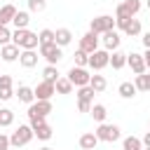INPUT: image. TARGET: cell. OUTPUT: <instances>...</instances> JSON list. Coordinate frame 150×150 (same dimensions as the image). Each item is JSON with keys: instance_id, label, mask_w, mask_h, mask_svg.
<instances>
[{"instance_id": "obj_32", "label": "cell", "mask_w": 150, "mask_h": 150, "mask_svg": "<svg viewBox=\"0 0 150 150\" xmlns=\"http://www.w3.org/2000/svg\"><path fill=\"white\" fill-rule=\"evenodd\" d=\"M73 56H75V63H73V66H80V68H89V54H87L84 49H80V47H77V52H75Z\"/></svg>"}, {"instance_id": "obj_19", "label": "cell", "mask_w": 150, "mask_h": 150, "mask_svg": "<svg viewBox=\"0 0 150 150\" xmlns=\"http://www.w3.org/2000/svg\"><path fill=\"white\" fill-rule=\"evenodd\" d=\"M117 94H120L122 98H127V101H129V98H134V96L138 94V89H136V84H134V82H129V80H127V82H122V84L117 87Z\"/></svg>"}, {"instance_id": "obj_4", "label": "cell", "mask_w": 150, "mask_h": 150, "mask_svg": "<svg viewBox=\"0 0 150 150\" xmlns=\"http://www.w3.org/2000/svg\"><path fill=\"white\" fill-rule=\"evenodd\" d=\"M38 52H40V56L49 63V66H56L61 59H63V47H59L56 42H49V45H40L38 47Z\"/></svg>"}, {"instance_id": "obj_9", "label": "cell", "mask_w": 150, "mask_h": 150, "mask_svg": "<svg viewBox=\"0 0 150 150\" xmlns=\"http://www.w3.org/2000/svg\"><path fill=\"white\" fill-rule=\"evenodd\" d=\"M33 91H35V101H52V96L56 94V87H54V82L42 80L33 87Z\"/></svg>"}, {"instance_id": "obj_17", "label": "cell", "mask_w": 150, "mask_h": 150, "mask_svg": "<svg viewBox=\"0 0 150 150\" xmlns=\"http://www.w3.org/2000/svg\"><path fill=\"white\" fill-rule=\"evenodd\" d=\"M54 42H56L59 47L70 45V42H73V33H70V28H56V30H54Z\"/></svg>"}, {"instance_id": "obj_1", "label": "cell", "mask_w": 150, "mask_h": 150, "mask_svg": "<svg viewBox=\"0 0 150 150\" xmlns=\"http://www.w3.org/2000/svg\"><path fill=\"white\" fill-rule=\"evenodd\" d=\"M12 42H14L16 47H21V49H35V47H40L38 33H33V30H28V28H16V30L12 33Z\"/></svg>"}, {"instance_id": "obj_24", "label": "cell", "mask_w": 150, "mask_h": 150, "mask_svg": "<svg viewBox=\"0 0 150 150\" xmlns=\"http://www.w3.org/2000/svg\"><path fill=\"white\" fill-rule=\"evenodd\" d=\"M16 12H19V9H16L14 5H2V7H0V21H2V26L12 23V19H14Z\"/></svg>"}, {"instance_id": "obj_2", "label": "cell", "mask_w": 150, "mask_h": 150, "mask_svg": "<svg viewBox=\"0 0 150 150\" xmlns=\"http://www.w3.org/2000/svg\"><path fill=\"white\" fill-rule=\"evenodd\" d=\"M33 138H35V131H33V127H30V124H19V127L12 131V136H9V143H12L14 148H23V145H28Z\"/></svg>"}, {"instance_id": "obj_38", "label": "cell", "mask_w": 150, "mask_h": 150, "mask_svg": "<svg viewBox=\"0 0 150 150\" xmlns=\"http://www.w3.org/2000/svg\"><path fill=\"white\" fill-rule=\"evenodd\" d=\"M91 105H94L91 101H77V110H80V112H89Z\"/></svg>"}, {"instance_id": "obj_15", "label": "cell", "mask_w": 150, "mask_h": 150, "mask_svg": "<svg viewBox=\"0 0 150 150\" xmlns=\"http://www.w3.org/2000/svg\"><path fill=\"white\" fill-rule=\"evenodd\" d=\"M38 59H40V54H38L35 49H21L19 63H21L23 68H35V66H38Z\"/></svg>"}, {"instance_id": "obj_40", "label": "cell", "mask_w": 150, "mask_h": 150, "mask_svg": "<svg viewBox=\"0 0 150 150\" xmlns=\"http://www.w3.org/2000/svg\"><path fill=\"white\" fill-rule=\"evenodd\" d=\"M9 136H5V134H0V150H9Z\"/></svg>"}, {"instance_id": "obj_10", "label": "cell", "mask_w": 150, "mask_h": 150, "mask_svg": "<svg viewBox=\"0 0 150 150\" xmlns=\"http://www.w3.org/2000/svg\"><path fill=\"white\" fill-rule=\"evenodd\" d=\"M101 45V35H96L94 30H87L82 38H80V49H84L87 54H94Z\"/></svg>"}, {"instance_id": "obj_35", "label": "cell", "mask_w": 150, "mask_h": 150, "mask_svg": "<svg viewBox=\"0 0 150 150\" xmlns=\"http://www.w3.org/2000/svg\"><path fill=\"white\" fill-rule=\"evenodd\" d=\"M38 38H40V45H49V42H54V30L52 28H42L38 33Z\"/></svg>"}, {"instance_id": "obj_8", "label": "cell", "mask_w": 150, "mask_h": 150, "mask_svg": "<svg viewBox=\"0 0 150 150\" xmlns=\"http://www.w3.org/2000/svg\"><path fill=\"white\" fill-rule=\"evenodd\" d=\"M73 84H75V89L77 87H84V84H89V80H91V75H89V70L87 68H80V66H73L70 70H68V75H66Z\"/></svg>"}, {"instance_id": "obj_30", "label": "cell", "mask_w": 150, "mask_h": 150, "mask_svg": "<svg viewBox=\"0 0 150 150\" xmlns=\"http://www.w3.org/2000/svg\"><path fill=\"white\" fill-rule=\"evenodd\" d=\"M33 131H35V138H40V141H49V138L54 136V131H52V127H49L47 122L40 124V127H35Z\"/></svg>"}, {"instance_id": "obj_12", "label": "cell", "mask_w": 150, "mask_h": 150, "mask_svg": "<svg viewBox=\"0 0 150 150\" xmlns=\"http://www.w3.org/2000/svg\"><path fill=\"white\" fill-rule=\"evenodd\" d=\"M127 66L131 68V73H134V75H141V73H145V70H148V68H145V59H143V54H138V52L127 54Z\"/></svg>"}, {"instance_id": "obj_18", "label": "cell", "mask_w": 150, "mask_h": 150, "mask_svg": "<svg viewBox=\"0 0 150 150\" xmlns=\"http://www.w3.org/2000/svg\"><path fill=\"white\" fill-rule=\"evenodd\" d=\"M141 30H143V26H141V21L134 16V19H129L127 21V26L122 28V33L124 35H129V38H136V35H141Z\"/></svg>"}, {"instance_id": "obj_3", "label": "cell", "mask_w": 150, "mask_h": 150, "mask_svg": "<svg viewBox=\"0 0 150 150\" xmlns=\"http://www.w3.org/2000/svg\"><path fill=\"white\" fill-rule=\"evenodd\" d=\"M94 134H96L98 141H103V143H115V141L122 138V129H120L117 124H108V122H101Z\"/></svg>"}, {"instance_id": "obj_16", "label": "cell", "mask_w": 150, "mask_h": 150, "mask_svg": "<svg viewBox=\"0 0 150 150\" xmlns=\"http://www.w3.org/2000/svg\"><path fill=\"white\" fill-rule=\"evenodd\" d=\"M77 143H80V148H82V150H96V145H98L101 141H98V136H96L94 131H84V134L80 136V141H77Z\"/></svg>"}, {"instance_id": "obj_42", "label": "cell", "mask_w": 150, "mask_h": 150, "mask_svg": "<svg viewBox=\"0 0 150 150\" xmlns=\"http://www.w3.org/2000/svg\"><path fill=\"white\" fill-rule=\"evenodd\" d=\"M141 141H143V148H150V129L145 131V136H143Z\"/></svg>"}, {"instance_id": "obj_21", "label": "cell", "mask_w": 150, "mask_h": 150, "mask_svg": "<svg viewBox=\"0 0 150 150\" xmlns=\"http://www.w3.org/2000/svg\"><path fill=\"white\" fill-rule=\"evenodd\" d=\"M12 23H14V28H28V23H30V12H26V9H19V12L14 14Z\"/></svg>"}, {"instance_id": "obj_7", "label": "cell", "mask_w": 150, "mask_h": 150, "mask_svg": "<svg viewBox=\"0 0 150 150\" xmlns=\"http://www.w3.org/2000/svg\"><path fill=\"white\" fill-rule=\"evenodd\" d=\"M105 66H110V52H108V49L98 47V49H96L94 54H89V68H91L94 73L103 70Z\"/></svg>"}, {"instance_id": "obj_29", "label": "cell", "mask_w": 150, "mask_h": 150, "mask_svg": "<svg viewBox=\"0 0 150 150\" xmlns=\"http://www.w3.org/2000/svg\"><path fill=\"white\" fill-rule=\"evenodd\" d=\"M94 89L89 87V84H84V87H77V91H75V96H77V101H91L94 103Z\"/></svg>"}, {"instance_id": "obj_6", "label": "cell", "mask_w": 150, "mask_h": 150, "mask_svg": "<svg viewBox=\"0 0 150 150\" xmlns=\"http://www.w3.org/2000/svg\"><path fill=\"white\" fill-rule=\"evenodd\" d=\"M112 28H115V19H112L110 14L94 16L91 23H89V30H94L96 35H103V33H108V30H112Z\"/></svg>"}, {"instance_id": "obj_31", "label": "cell", "mask_w": 150, "mask_h": 150, "mask_svg": "<svg viewBox=\"0 0 150 150\" xmlns=\"http://www.w3.org/2000/svg\"><path fill=\"white\" fill-rule=\"evenodd\" d=\"M59 77H61V75H59L56 66H49V63H47V66L42 68V80H47V82H54V84H56V80H59Z\"/></svg>"}, {"instance_id": "obj_36", "label": "cell", "mask_w": 150, "mask_h": 150, "mask_svg": "<svg viewBox=\"0 0 150 150\" xmlns=\"http://www.w3.org/2000/svg\"><path fill=\"white\" fill-rule=\"evenodd\" d=\"M9 42H12V30H9L7 26H2V28H0V47H2V45H9Z\"/></svg>"}, {"instance_id": "obj_48", "label": "cell", "mask_w": 150, "mask_h": 150, "mask_svg": "<svg viewBox=\"0 0 150 150\" xmlns=\"http://www.w3.org/2000/svg\"><path fill=\"white\" fill-rule=\"evenodd\" d=\"M0 129H2V127H0Z\"/></svg>"}, {"instance_id": "obj_37", "label": "cell", "mask_w": 150, "mask_h": 150, "mask_svg": "<svg viewBox=\"0 0 150 150\" xmlns=\"http://www.w3.org/2000/svg\"><path fill=\"white\" fill-rule=\"evenodd\" d=\"M14 94H16V91H14L12 87H0V101H9Z\"/></svg>"}, {"instance_id": "obj_20", "label": "cell", "mask_w": 150, "mask_h": 150, "mask_svg": "<svg viewBox=\"0 0 150 150\" xmlns=\"http://www.w3.org/2000/svg\"><path fill=\"white\" fill-rule=\"evenodd\" d=\"M16 96H19V101L21 103H35V91L30 89V87H26V84H19V89H16Z\"/></svg>"}, {"instance_id": "obj_13", "label": "cell", "mask_w": 150, "mask_h": 150, "mask_svg": "<svg viewBox=\"0 0 150 150\" xmlns=\"http://www.w3.org/2000/svg\"><path fill=\"white\" fill-rule=\"evenodd\" d=\"M49 112H52V101H35V103L28 105V112H26V115H28V120H30V117H38V115H40V117H47Z\"/></svg>"}, {"instance_id": "obj_22", "label": "cell", "mask_w": 150, "mask_h": 150, "mask_svg": "<svg viewBox=\"0 0 150 150\" xmlns=\"http://www.w3.org/2000/svg\"><path fill=\"white\" fill-rule=\"evenodd\" d=\"M110 66H112V70H122V68L127 66V54L120 52V49H115V52L110 54Z\"/></svg>"}, {"instance_id": "obj_46", "label": "cell", "mask_w": 150, "mask_h": 150, "mask_svg": "<svg viewBox=\"0 0 150 150\" xmlns=\"http://www.w3.org/2000/svg\"><path fill=\"white\" fill-rule=\"evenodd\" d=\"M148 7H150V0H148Z\"/></svg>"}, {"instance_id": "obj_41", "label": "cell", "mask_w": 150, "mask_h": 150, "mask_svg": "<svg viewBox=\"0 0 150 150\" xmlns=\"http://www.w3.org/2000/svg\"><path fill=\"white\" fill-rule=\"evenodd\" d=\"M141 40H143V47H145V49H150V30H148V33H143V38H141Z\"/></svg>"}, {"instance_id": "obj_26", "label": "cell", "mask_w": 150, "mask_h": 150, "mask_svg": "<svg viewBox=\"0 0 150 150\" xmlns=\"http://www.w3.org/2000/svg\"><path fill=\"white\" fill-rule=\"evenodd\" d=\"M89 87H91L96 94H101V91H105V87H108V80H105L103 75H91V80H89Z\"/></svg>"}, {"instance_id": "obj_25", "label": "cell", "mask_w": 150, "mask_h": 150, "mask_svg": "<svg viewBox=\"0 0 150 150\" xmlns=\"http://www.w3.org/2000/svg\"><path fill=\"white\" fill-rule=\"evenodd\" d=\"M134 84H136V89H138V91H150V70H145V73L136 75Z\"/></svg>"}, {"instance_id": "obj_5", "label": "cell", "mask_w": 150, "mask_h": 150, "mask_svg": "<svg viewBox=\"0 0 150 150\" xmlns=\"http://www.w3.org/2000/svg\"><path fill=\"white\" fill-rule=\"evenodd\" d=\"M141 12V0H122L115 9V19H131Z\"/></svg>"}, {"instance_id": "obj_34", "label": "cell", "mask_w": 150, "mask_h": 150, "mask_svg": "<svg viewBox=\"0 0 150 150\" xmlns=\"http://www.w3.org/2000/svg\"><path fill=\"white\" fill-rule=\"evenodd\" d=\"M47 9V0H28V12L33 14H40Z\"/></svg>"}, {"instance_id": "obj_45", "label": "cell", "mask_w": 150, "mask_h": 150, "mask_svg": "<svg viewBox=\"0 0 150 150\" xmlns=\"http://www.w3.org/2000/svg\"><path fill=\"white\" fill-rule=\"evenodd\" d=\"M0 28H2V21H0Z\"/></svg>"}, {"instance_id": "obj_14", "label": "cell", "mask_w": 150, "mask_h": 150, "mask_svg": "<svg viewBox=\"0 0 150 150\" xmlns=\"http://www.w3.org/2000/svg\"><path fill=\"white\" fill-rule=\"evenodd\" d=\"M0 56H2L5 63H14V61H19V56H21V47H16L14 42L2 45V47H0Z\"/></svg>"}, {"instance_id": "obj_43", "label": "cell", "mask_w": 150, "mask_h": 150, "mask_svg": "<svg viewBox=\"0 0 150 150\" xmlns=\"http://www.w3.org/2000/svg\"><path fill=\"white\" fill-rule=\"evenodd\" d=\"M143 59H145V68L150 70V49H145V54H143Z\"/></svg>"}, {"instance_id": "obj_11", "label": "cell", "mask_w": 150, "mask_h": 150, "mask_svg": "<svg viewBox=\"0 0 150 150\" xmlns=\"http://www.w3.org/2000/svg\"><path fill=\"white\" fill-rule=\"evenodd\" d=\"M120 42H122V35H120V30H115V28L101 35V47H103V49H108V52L120 49Z\"/></svg>"}, {"instance_id": "obj_33", "label": "cell", "mask_w": 150, "mask_h": 150, "mask_svg": "<svg viewBox=\"0 0 150 150\" xmlns=\"http://www.w3.org/2000/svg\"><path fill=\"white\" fill-rule=\"evenodd\" d=\"M14 124V110L0 108V127H12Z\"/></svg>"}, {"instance_id": "obj_23", "label": "cell", "mask_w": 150, "mask_h": 150, "mask_svg": "<svg viewBox=\"0 0 150 150\" xmlns=\"http://www.w3.org/2000/svg\"><path fill=\"white\" fill-rule=\"evenodd\" d=\"M89 115L94 117V122H105V117H108V110H105V105L103 103H94L91 105V110H89Z\"/></svg>"}, {"instance_id": "obj_47", "label": "cell", "mask_w": 150, "mask_h": 150, "mask_svg": "<svg viewBox=\"0 0 150 150\" xmlns=\"http://www.w3.org/2000/svg\"><path fill=\"white\" fill-rule=\"evenodd\" d=\"M143 150H150V148H143Z\"/></svg>"}, {"instance_id": "obj_28", "label": "cell", "mask_w": 150, "mask_h": 150, "mask_svg": "<svg viewBox=\"0 0 150 150\" xmlns=\"http://www.w3.org/2000/svg\"><path fill=\"white\" fill-rule=\"evenodd\" d=\"M122 150H143V141L136 136H127L122 138Z\"/></svg>"}, {"instance_id": "obj_27", "label": "cell", "mask_w": 150, "mask_h": 150, "mask_svg": "<svg viewBox=\"0 0 150 150\" xmlns=\"http://www.w3.org/2000/svg\"><path fill=\"white\" fill-rule=\"evenodd\" d=\"M54 87H56V94H63V96H66V94H73V87H75V84H73L68 77H59Z\"/></svg>"}, {"instance_id": "obj_39", "label": "cell", "mask_w": 150, "mask_h": 150, "mask_svg": "<svg viewBox=\"0 0 150 150\" xmlns=\"http://www.w3.org/2000/svg\"><path fill=\"white\" fill-rule=\"evenodd\" d=\"M12 84H14L12 75H2V73H0V87H12Z\"/></svg>"}, {"instance_id": "obj_44", "label": "cell", "mask_w": 150, "mask_h": 150, "mask_svg": "<svg viewBox=\"0 0 150 150\" xmlns=\"http://www.w3.org/2000/svg\"><path fill=\"white\" fill-rule=\"evenodd\" d=\"M40 150H54V148H40Z\"/></svg>"}]
</instances>
